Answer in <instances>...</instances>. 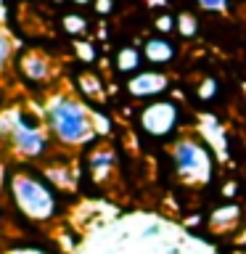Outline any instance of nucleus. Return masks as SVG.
<instances>
[{"label": "nucleus", "instance_id": "nucleus-27", "mask_svg": "<svg viewBox=\"0 0 246 254\" xmlns=\"http://www.w3.org/2000/svg\"><path fill=\"white\" fill-rule=\"evenodd\" d=\"M53 3H61V0H53Z\"/></svg>", "mask_w": 246, "mask_h": 254}, {"label": "nucleus", "instance_id": "nucleus-11", "mask_svg": "<svg viewBox=\"0 0 246 254\" xmlns=\"http://www.w3.org/2000/svg\"><path fill=\"white\" fill-rule=\"evenodd\" d=\"M114 162H117L114 151H109V148H95L93 154H90V159H87V167H90V172H93L95 180H103L111 170H114Z\"/></svg>", "mask_w": 246, "mask_h": 254}, {"label": "nucleus", "instance_id": "nucleus-19", "mask_svg": "<svg viewBox=\"0 0 246 254\" xmlns=\"http://www.w3.org/2000/svg\"><path fill=\"white\" fill-rule=\"evenodd\" d=\"M154 27H156V32H162V35H167V32H172V29H175V16H170V13L156 16Z\"/></svg>", "mask_w": 246, "mask_h": 254}, {"label": "nucleus", "instance_id": "nucleus-7", "mask_svg": "<svg viewBox=\"0 0 246 254\" xmlns=\"http://www.w3.org/2000/svg\"><path fill=\"white\" fill-rule=\"evenodd\" d=\"M175 59V45L167 37H148L143 43V61L154 64V66H164Z\"/></svg>", "mask_w": 246, "mask_h": 254}, {"label": "nucleus", "instance_id": "nucleus-5", "mask_svg": "<svg viewBox=\"0 0 246 254\" xmlns=\"http://www.w3.org/2000/svg\"><path fill=\"white\" fill-rule=\"evenodd\" d=\"M11 140H13V148L24 156H43L48 151V138L45 132L40 130L37 125L27 122L24 117H19L16 122L11 125Z\"/></svg>", "mask_w": 246, "mask_h": 254}, {"label": "nucleus", "instance_id": "nucleus-17", "mask_svg": "<svg viewBox=\"0 0 246 254\" xmlns=\"http://www.w3.org/2000/svg\"><path fill=\"white\" fill-rule=\"evenodd\" d=\"M74 51H77V56H79L85 64H93V61H95V48H93L90 43H74Z\"/></svg>", "mask_w": 246, "mask_h": 254}, {"label": "nucleus", "instance_id": "nucleus-9", "mask_svg": "<svg viewBox=\"0 0 246 254\" xmlns=\"http://www.w3.org/2000/svg\"><path fill=\"white\" fill-rule=\"evenodd\" d=\"M238 220H241V206L238 204H222L209 214V225L217 233L220 230H233L238 225Z\"/></svg>", "mask_w": 246, "mask_h": 254}, {"label": "nucleus", "instance_id": "nucleus-28", "mask_svg": "<svg viewBox=\"0 0 246 254\" xmlns=\"http://www.w3.org/2000/svg\"><path fill=\"white\" fill-rule=\"evenodd\" d=\"M0 135H3V130H0Z\"/></svg>", "mask_w": 246, "mask_h": 254}, {"label": "nucleus", "instance_id": "nucleus-12", "mask_svg": "<svg viewBox=\"0 0 246 254\" xmlns=\"http://www.w3.org/2000/svg\"><path fill=\"white\" fill-rule=\"evenodd\" d=\"M175 32H180V37H185V40L196 37L198 35V19L190 11L178 13L175 16Z\"/></svg>", "mask_w": 246, "mask_h": 254}, {"label": "nucleus", "instance_id": "nucleus-4", "mask_svg": "<svg viewBox=\"0 0 246 254\" xmlns=\"http://www.w3.org/2000/svg\"><path fill=\"white\" fill-rule=\"evenodd\" d=\"M178 122H180V109L172 101H151L138 114L140 130L151 135V138H167V135H172L178 130Z\"/></svg>", "mask_w": 246, "mask_h": 254}, {"label": "nucleus", "instance_id": "nucleus-1", "mask_svg": "<svg viewBox=\"0 0 246 254\" xmlns=\"http://www.w3.org/2000/svg\"><path fill=\"white\" fill-rule=\"evenodd\" d=\"M11 196L16 201V209L35 222H48L59 212V198H56L53 186L32 172L19 170L13 175L11 178Z\"/></svg>", "mask_w": 246, "mask_h": 254}, {"label": "nucleus", "instance_id": "nucleus-26", "mask_svg": "<svg viewBox=\"0 0 246 254\" xmlns=\"http://www.w3.org/2000/svg\"><path fill=\"white\" fill-rule=\"evenodd\" d=\"M167 254H185V252H180V249H170Z\"/></svg>", "mask_w": 246, "mask_h": 254}, {"label": "nucleus", "instance_id": "nucleus-6", "mask_svg": "<svg viewBox=\"0 0 246 254\" xmlns=\"http://www.w3.org/2000/svg\"><path fill=\"white\" fill-rule=\"evenodd\" d=\"M170 87V77L164 71H138L127 79V93L132 98H154Z\"/></svg>", "mask_w": 246, "mask_h": 254}, {"label": "nucleus", "instance_id": "nucleus-2", "mask_svg": "<svg viewBox=\"0 0 246 254\" xmlns=\"http://www.w3.org/2000/svg\"><path fill=\"white\" fill-rule=\"evenodd\" d=\"M48 125L56 138L66 146H82L95 138L90 111L71 95H56L48 103Z\"/></svg>", "mask_w": 246, "mask_h": 254}, {"label": "nucleus", "instance_id": "nucleus-16", "mask_svg": "<svg viewBox=\"0 0 246 254\" xmlns=\"http://www.w3.org/2000/svg\"><path fill=\"white\" fill-rule=\"evenodd\" d=\"M90 122H93V130L95 132H109L111 130V119L101 111H90Z\"/></svg>", "mask_w": 246, "mask_h": 254}, {"label": "nucleus", "instance_id": "nucleus-14", "mask_svg": "<svg viewBox=\"0 0 246 254\" xmlns=\"http://www.w3.org/2000/svg\"><path fill=\"white\" fill-rule=\"evenodd\" d=\"M61 27L66 35H82V32H87V19L79 13H66L61 19Z\"/></svg>", "mask_w": 246, "mask_h": 254}, {"label": "nucleus", "instance_id": "nucleus-3", "mask_svg": "<svg viewBox=\"0 0 246 254\" xmlns=\"http://www.w3.org/2000/svg\"><path fill=\"white\" fill-rule=\"evenodd\" d=\"M172 162H175L178 175L185 183H190V186H206L212 180V170H214L212 154L206 148V143L198 140L196 135H185V138H180L175 143Z\"/></svg>", "mask_w": 246, "mask_h": 254}, {"label": "nucleus", "instance_id": "nucleus-20", "mask_svg": "<svg viewBox=\"0 0 246 254\" xmlns=\"http://www.w3.org/2000/svg\"><path fill=\"white\" fill-rule=\"evenodd\" d=\"M8 59H11V40H8V35L0 29V69L8 64Z\"/></svg>", "mask_w": 246, "mask_h": 254}, {"label": "nucleus", "instance_id": "nucleus-23", "mask_svg": "<svg viewBox=\"0 0 246 254\" xmlns=\"http://www.w3.org/2000/svg\"><path fill=\"white\" fill-rule=\"evenodd\" d=\"M159 233H162V225H148L146 230H143V238H154Z\"/></svg>", "mask_w": 246, "mask_h": 254}, {"label": "nucleus", "instance_id": "nucleus-15", "mask_svg": "<svg viewBox=\"0 0 246 254\" xmlns=\"http://www.w3.org/2000/svg\"><path fill=\"white\" fill-rule=\"evenodd\" d=\"M196 95L201 101H212L214 95H217V79L214 77H204V79H198V85H196Z\"/></svg>", "mask_w": 246, "mask_h": 254}, {"label": "nucleus", "instance_id": "nucleus-21", "mask_svg": "<svg viewBox=\"0 0 246 254\" xmlns=\"http://www.w3.org/2000/svg\"><path fill=\"white\" fill-rule=\"evenodd\" d=\"M204 11H225L228 8V0H196Z\"/></svg>", "mask_w": 246, "mask_h": 254}, {"label": "nucleus", "instance_id": "nucleus-22", "mask_svg": "<svg viewBox=\"0 0 246 254\" xmlns=\"http://www.w3.org/2000/svg\"><path fill=\"white\" fill-rule=\"evenodd\" d=\"M95 11H98L101 16L111 13V11H114V0H95Z\"/></svg>", "mask_w": 246, "mask_h": 254}, {"label": "nucleus", "instance_id": "nucleus-8", "mask_svg": "<svg viewBox=\"0 0 246 254\" xmlns=\"http://www.w3.org/2000/svg\"><path fill=\"white\" fill-rule=\"evenodd\" d=\"M19 71L29 79V82H43V79H48V74H51V66H48V61L40 53L29 51V53L19 56Z\"/></svg>", "mask_w": 246, "mask_h": 254}, {"label": "nucleus", "instance_id": "nucleus-25", "mask_svg": "<svg viewBox=\"0 0 246 254\" xmlns=\"http://www.w3.org/2000/svg\"><path fill=\"white\" fill-rule=\"evenodd\" d=\"M77 5H87V3H93V0H74Z\"/></svg>", "mask_w": 246, "mask_h": 254}, {"label": "nucleus", "instance_id": "nucleus-18", "mask_svg": "<svg viewBox=\"0 0 246 254\" xmlns=\"http://www.w3.org/2000/svg\"><path fill=\"white\" fill-rule=\"evenodd\" d=\"M5 254H53V252H48L43 249V246H32V244H21V246H11Z\"/></svg>", "mask_w": 246, "mask_h": 254}, {"label": "nucleus", "instance_id": "nucleus-24", "mask_svg": "<svg viewBox=\"0 0 246 254\" xmlns=\"http://www.w3.org/2000/svg\"><path fill=\"white\" fill-rule=\"evenodd\" d=\"M236 183H228V186H225V190H222V193H225V196H236Z\"/></svg>", "mask_w": 246, "mask_h": 254}, {"label": "nucleus", "instance_id": "nucleus-13", "mask_svg": "<svg viewBox=\"0 0 246 254\" xmlns=\"http://www.w3.org/2000/svg\"><path fill=\"white\" fill-rule=\"evenodd\" d=\"M79 82V90H82L87 98H103V85H101V77L90 74V71H85V74L77 77Z\"/></svg>", "mask_w": 246, "mask_h": 254}, {"label": "nucleus", "instance_id": "nucleus-10", "mask_svg": "<svg viewBox=\"0 0 246 254\" xmlns=\"http://www.w3.org/2000/svg\"><path fill=\"white\" fill-rule=\"evenodd\" d=\"M114 64L122 74H138V69L143 66V51H138L135 45H124L117 51Z\"/></svg>", "mask_w": 246, "mask_h": 254}]
</instances>
